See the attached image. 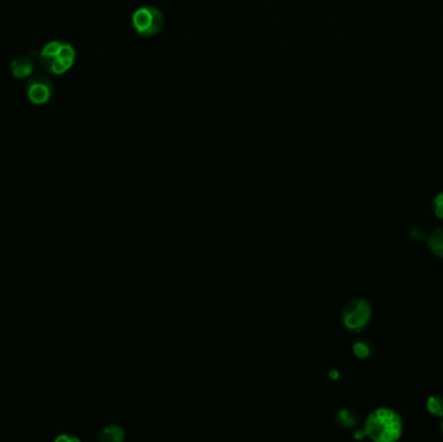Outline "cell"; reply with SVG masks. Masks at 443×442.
Returning <instances> with one entry per match:
<instances>
[{"instance_id": "4", "label": "cell", "mask_w": 443, "mask_h": 442, "mask_svg": "<svg viewBox=\"0 0 443 442\" xmlns=\"http://www.w3.org/2000/svg\"><path fill=\"white\" fill-rule=\"evenodd\" d=\"M132 22L139 34L153 36V34H157L158 31L162 29L164 17H162V13L156 8L146 7V8H140L134 13Z\"/></svg>"}, {"instance_id": "10", "label": "cell", "mask_w": 443, "mask_h": 442, "mask_svg": "<svg viewBox=\"0 0 443 442\" xmlns=\"http://www.w3.org/2000/svg\"><path fill=\"white\" fill-rule=\"evenodd\" d=\"M352 351H354V354H355L358 358H362V360L369 358V357L373 354V345H372L371 341L362 339V340L354 342Z\"/></svg>"}, {"instance_id": "13", "label": "cell", "mask_w": 443, "mask_h": 442, "mask_svg": "<svg viewBox=\"0 0 443 442\" xmlns=\"http://www.w3.org/2000/svg\"><path fill=\"white\" fill-rule=\"evenodd\" d=\"M441 427H442V431H443V422H442V424H441Z\"/></svg>"}, {"instance_id": "8", "label": "cell", "mask_w": 443, "mask_h": 442, "mask_svg": "<svg viewBox=\"0 0 443 442\" xmlns=\"http://www.w3.org/2000/svg\"><path fill=\"white\" fill-rule=\"evenodd\" d=\"M123 437H125L123 429L121 428L120 425H116V424H111V425H108L107 428H104L102 434H100L102 441L120 442L123 440Z\"/></svg>"}, {"instance_id": "7", "label": "cell", "mask_w": 443, "mask_h": 442, "mask_svg": "<svg viewBox=\"0 0 443 442\" xmlns=\"http://www.w3.org/2000/svg\"><path fill=\"white\" fill-rule=\"evenodd\" d=\"M428 248L430 249V252L437 257L443 258V229H437L434 230L426 239Z\"/></svg>"}, {"instance_id": "11", "label": "cell", "mask_w": 443, "mask_h": 442, "mask_svg": "<svg viewBox=\"0 0 443 442\" xmlns=\"http://www.w3.org/2000/svg\"><path fill=\"white\" fill-rule=\"evenodd\" d=\"M425 407L428 413L437 418H443V398L441 396H430L426 399Z\"/></svg>"}, {"instance_id": "12", "label": "cell", "mask_w": 443, "mask_h": 442, "mask_svg": "<svg viewBox=\"0 0 443 442\" xmlns=\"http://www.w3.org/2000/svg\"><path fill=\"white\" fill-rule=\"evenodd\" d=\"M433 212L437 218L443 220V192L437 195L433 200Z\"/></svg>"}, {"instance_id": "3", "label": "cell", "mask_w": 443, "mask_h": 442, "mask_svg": "<svg viewBox=\"0 0 443 442\" xmlns=\"http://www.w3.org/2000/svg\"><path fill=\"white\" fill-rule=\"evenodd\" d=\"M372 318V307L366 298H351L342 310V323L348 331L359 333L363 331Z\"/></svg>"}, {"instance_id": "5", "label": "cell", "mask_w": 443, "mask_h": 442, "mask_svg": "<svg viewBox=\"0 0 443 442\" xmlns=\"http://www.w3.org/2000/svg\"><path fill=\"white\" fill-rule=\"evenodd\" d=\"M54 93L52 82L45 75L30 77L26 86V95L31 104L34 105H46L51 100Z\"/></svg>"}, {"instance_id": "6", "label": "cell", "mask_w": 443, "mask_h": 442, "mask_svg": "<svg viewBox=\"0 0 443 442\" xmlns=\"http://www.w3.org/2000/svg\"><path fill=\"white\" fill-rule=\"evenodd\" d=\"M10 73L17 79H26L34 73V63L26 56L16 57L10 64Z\"/></svg>"}, {"instance_id": "1", "label": "cell", "mask_w": 443, "mask_h": 442, "mask_svg": "<svg viewBox=\"0 0 443 442\" xmlns=\"http://www.w3.org/2000/svg\"><path fill=\"white\" fill-rule=\"evenodd\" d=\"M363 431L372 441H398L403 433V420L393 409L380 407L367 416Z\"/></svg>"}, {"instance_id": "9", "label": "cell", "mask_w": 443, "mask_h": 442, "mask_svg": "<svg viewBox=\"0 0 443 442\" xmlns=\"http://www.w3.org/2000/svg\"><path fill=\"white\" fill-rule=\"evenodd\" d=\"M359 420V416L354 411V410H349V409H342L339 413H337V422L341 424L342 427L345 428H350L358 424Z\"/></svg>"}, {"instance_id": "2", "label": "cell", "mask_w": 443, "mask_h": 442, "mask_svg": "<svg viewBox=\"0 0 443 442\" xmlns=\"http://www.w3.org/2000/svg\"><path fill=\"white\" fill-rule=\"evenodd\" d=\"M39 61L47 73L63 75L74 65L75 49L68 42L51 40L40 49Z\"/></svg>"}]
</instances>
